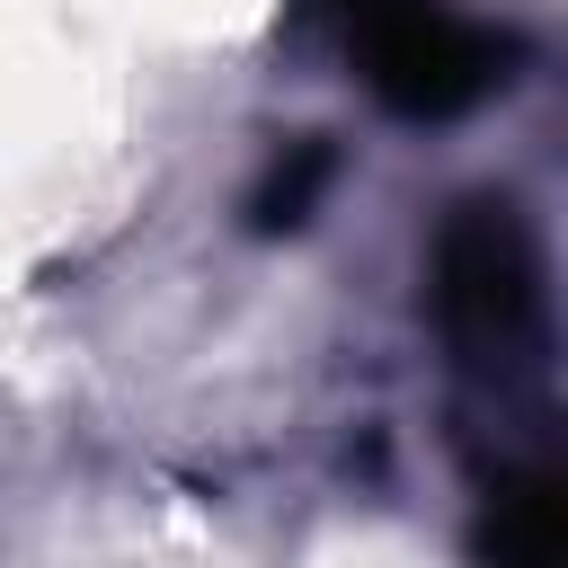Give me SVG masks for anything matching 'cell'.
I'll list each match as a JSON object with an SVG mask.
<instances>
[{
    "mask_svg": "<svg viewBox=\"0 0 568 568\" xmlns=\"http://www.w3.org/2000/svg\"><path fill=\"white\" fill-rule=\"evenodd\" d=\"M479 559L488 568H568V497L550 470L497 479V497L479 515Z\"/></svg>",
    "mask_w": 568,
    "mask_h": 568,
    "instance_id": "obj_3",
    "label": "cell"
},
{
    "mask_svg": "<svg viewBox=\"0 0 568 568\" xmlns=\"http://www.w3.org/2000/svg\"><path fill=\"white\" fill-rule=\"evenodd\" d=\"M328 178H337V151H328L320 133L284 142V151L266 160V178L248 186V231H302V222H311V204L328 195Z\"/></svg>",
    "mask_w": 568,
    "mask_h": 568,
    "instance_id": "obj_4",
    "label": "cell"
},
{
    "mask_svg": "<svg viewBox=\"0 0 568 568\" xmlns=\"http://www.w3.org/2000/svg\"><path fill=\"white\" fill-rule=\"evenodd\" d=\"M435 320L462 346V364L506 373L541 346V248L515 204L479 195L435 240Z\"/></svg>",
    "mask_w": 568,
    "mask_h": 568,
    "instance_id": "obj_2",
    "label": "cell"
},
{
    "mask_svg": "<svg viewBox=\"0 0 568 568\" xmlns=\"http://www.w3.org/2000/svg\"><path fill=\"white\" fill-rule=\"evenodd\" d=\"M320 9L337 18L373 98L390 115H417V124H444V115L479 106L515 71V36H497V27H479L444 0H320Z\"/></svg>",
    "mask_w": 568,
    "mask_h": 568,
    "instance_id": "obj_1",
    "label": "cell"
}]
</instances>
